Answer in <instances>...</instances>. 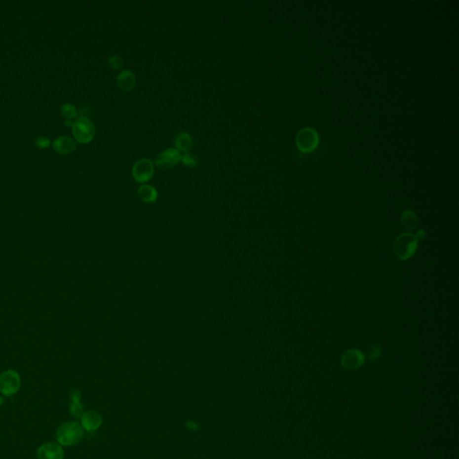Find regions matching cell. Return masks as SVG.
<instances>
[{
  "mask_svg": "<svg viewBox=\"0 0 459 459\" xmlns=\"http://www.w3.org/2000/svg\"><path fill=\"white\" fill-rule=\"evenodd\" d=\"M83 438V428L77 421H67L60 425L56 432L59 444L66 447L77 444Z\"/></svg>",
  "mask_w": 459,
  "mask_h": 459,
  "instance_id": "obj_1",
  "label": "cell"
},
{
  "mask_svg": "<svg viewBox=\"0 0 459 459\" xmlns=\"http://www.w3.org/2000/svg\"><path fill=\"white\" fill-rule=\"evenodd\" d=\"M418 239L412 233H403L399 235L394 243V252L397 259L407 260L412 258L417 249Z\"/></svg>",
  "mask_w": 459,
  "mask_h": 459,
  "instance_id": "obj_2",
  "label": "cell"
},
{
  "mask_svg": "<svg viewBox=\"0 0 459 459\" xmlns=\"http://www.w3.org/2000/svg\"><path fill=\"white\" fill-rule=\"evenodd\" d=\"M72 133L76 141L81 144H88L95 136L96 127L89 117H79L73 122Z\"/></svg>",
  "mask_w": 459,
  "mask_h": 459,
  "instance_id": "obj_3",
  "label": "cell"
},
{
  "mask_svg": "<svg viewBox=\"0 0 459 459\" xmlns=\"http://www.w3.org/2000/svg\"><path fill=\"white\" fill-rule=\"evenodd\" d=\"M22 381L19 373L15 370H7L0 374V393L11 396L19 391Z\"/></svg>",
  "mask_w": 459,
  "mask_h": 459,
  "instance_id": "obj_4",
  "label": "cell"
},
{
  "mask_svg": "<svg viewBox=\"0 0 459 459\" xmlns=\"http://www.w3.org/2000/svg\"><path fill=\"white\" fill-rule=\"evenodd\" d=\"M319 143L318 134L311 127H305L299 131L296 137V145L303 153L314 151Z\"/></svg>",
  "mask_w": 459,
  "mask_h": 459,
  "instance_id": "obj_5",
  "label": "cell"
},
{
  "mask_svg": "<svg viewBox=\"0 0 459 459\" xmlns=\"http://www.w3.org/2000/svg\"><path fill=\"white\" fill-rule=\"evenodd\" d=\"M153 174L154 166L153 161L148 158H141L133 165V178L138 183H146L150 181Z\"/></svg>",
  "mask_w": 459,
  "mask_h": 459,
  "instance_id": "obj_6",
  "label": "cell"
},
{
  "mask_svg": "<svg viewBox=\"0 0 459 459\" xmlns=\"http://www.w3.org/2000/svg\"><path fill=\"white\" fill-rule=\"evenodd\" d=\"M181 153L176 148H168L161 152L155 158V164L159 168L168 170L176 166L181 161Z\"/></svg>",
  "mask_w": 459,
  "mask_h": 459,
  "instance_id": "obj_7",
  "label": "cell"
},
{
  "mask_svg": "<svg viewBox=\"0 0 459 459\" xmlns=\"http://www.w3.org/2000/svg\"><path fill=\"white\" fill-rule=\"evenodd\" d=\"M62 447L56 442H47L41 445L37 450L38 459H63Z\"/></svg>",
  "mask_w": 459,
  "mask_h": 459,
  "instance_id": "obj_8",
  "label": "cell"
},
{
  "mask_svg": "<svg viewBox=\"0 0 459 459\" xmlns=\"http://www.w3.org/2000/svg\"><path fill=\"white\" fill-rule=\"evenodd\" d=\"M343 366L349 370H354L362 366L364 362V355L360 350L350 349L342 355Z\"/></svg>",
  "mask_w": 459,
  "mask_h": 459,
  "instance_id": "obj_9",
  "label": "cell"
},
{
  "mask_svg": "<svg viewBox=\"0 0 459 459\" xmlns=\"http://www.w3.org/2000/svg\"><path fill=\"white\" fill-rule=\"evenodd\" d=\"M82 427L87 431H93L103 423L102 415L96 410H89L83 413L81 417Z\"/></svg>",
  "mask_w": 459,
  "mask_h": 459,
  "instance_id": "obj_10",
  "label": "cell"
},
{
  "mask_svg": "<svg viewBox=\"0 0 459 459\" xmlns=\"http://www.w3.org/2000/svg\"><path fill=\"white\" fill-rule=\"evenodd\" d=\"M76 148V144L71 137L61 136L53 142V149L60 154H69Z\"/></svg>",
  "mask_w": 459,
  "mask_h": 459,
  "instance_id": "obj_11",
  "label": "cell"
},
{
  "mask_svg": "<svg viewBox=\"0 0 459 459\" xmlns=\"http://www.w3.org/2000/svg\"><path fill=\"white\" fill-rule=\"evenodd\" d=\"M116 81L119 88L122 89L124 91H130L135 87L137 79H136L135 74L133 73L132 71L125 69L118 73Z\"/></svg>",
  "mask_w": 459,
  "mask_h": 459,
  "instance_id": "obj_12",
  "label": "cell"
},
{
  "mask_svg": "<svg viewBox=\"0 0 459 459\" xmlns=\"http://www.w3.org/2000/svg\"><path fill=\"white\" fill-rule=\"evenodd\" d=\"M71 405L69 406V412L76 418L82 417L83 414V406L81 400V392L78 388H72L70 391Z\"/></svg>",
  "mask_w": 459,
  "mask_h": 459,
  "instance_id": "obj_13",
  "label": "cell"
},
{
  "mask_svg": "<svg viewBox=\"0 0 459 459\" xmlns=\"http://www.w3.org/2000/svg\"><path fill=\"white\" fill-rule=\"evenodd\" d=\"M137 194H138L139 198L144 203H147V204L154 203L158 198V192H157L156 189L148 184L140 186L137 190Z\"/></svg>",
  "mask_w": 459,
  "mask_h": 459,
  "instance_id": "obj_14",
  "label": "cell"
},
{
  "mask_svg": "<svg viewBox=\"0 0 459 459\" xmlns=\"http://www.w3.org/2000/svg\"><path fill=\"white\" fill-rule=\"evenodd\" d=\"M174 144L179 151L187 152L191 149L193 145V139L191 135L187 132L179 133L175 137Z\"/></svg>",
  "mask_w": 459,
  "mask_h": 459,
  "instance_id": "obj_15",
  "label": "cell"
},
{
  "mask_svg": "<svg viewBox=\"0 0 459 459\" xmlns=\"http://www.w3.org/2000/svg\"><path fill=\"white\" fill-rule=\"evenodd\" d=\"M401 224L407 230H413L417 227L418 218L413 211L406 210L401 215Z\"/></svg>",
  "mask_w": 459,
  "mask_h": 459,
  "instance_id": "obj_16",
  "label": "cell"
},
{
  "mask_svg": "<svg viewBox=\"0 0 459 459\" xmlns=\"http://www.w3.org/2000/svg\"><path fill=\"white\" fill-rule=\"evenodd\" d=\"M61 114L67 119H72L77 116V110L71 103H66L61 107Z\"/></svg>",
  "mask_w": 459,
  "mask_h": 459,
  "instance_id": "obj_17",
  "label": "cell"
},
{
  "mask_svg": "<svg viewBox=\"0 0 459 459\" xmlns=\"http://www.w3.org/2000/svg\"><path fill=\"white\" fill-rule=\"evenodd\" d=\"M181 161L185 166L191 167V168L197 166L198 164V161L196 160V158L192 153H189L181 155Z\"/></svg>",
  "mask_w": 459,
  "mask_h": 459,
  "instance_id": "obj_18",
  "label": "cell"
},
{
  "mask_svg": "<svg viewBox=\"0 0 459 459\" xmlns=\"http://www.w3.org/2000/svg\"><path fill=\"white\" fill-rule=\"evenodd\" d=\"M108 64H109L110 68H112L114 70H118V69L122 68V58L120 56H118V55H113L108 59Z\"/></svg>",
  "mask_w": 459,
  "mask_h": 459,
  "instance_id": "obj_19",
  "label": "cell"
},
{
  "mask_svg": "<svg viewBox=\"0 0 459 459\" xmlns=\"http://www.w3.org/2000/svg\"><path fill=\"white\" fill-rule=\"evenodd\" d=\"M381 345H379V344H375V345H373V346L371 347L370 352H369L370 358H371V360H372V361L377 360L379 357L381 356Z\"/></svg>",
  "mask_w": 459,
  "mask_h": 459,
  "instance_id": "obj_20",
  "label": "cell"
},
{
  "mask_svg": "<svg viewBox=\"0 0 459 459\" xmlns=\"http://www.w3.org/2000/svg\"><path fill=\"white\" fill-rule=\"evenodd\" d=\"M36 146L39 147V149H45L48 148L50 146V140L49 138L46 137H39L36 141Z\"/></svg>",
  "mask_w": 459,
  "mask_h": 459,
  "instance_id": "obj_21",
  "label": "cell"
},
{
  "mask_svg": "<svg viewBox=\"0 0 459 459\" xmlns=\"http://www.w3.org/2000/svg\"><path fill=\"white\" fill-rule=\"evenodd\" d=\"M415 236H416V238H417V239H422V238H423V237L425 236V230H419V231L416 233Z\"/></svg>",
  "mask_w": 459,
  "mask_h": 459,
  "instance_id": "obj_22",
  "label": "cell"
},
{
  "mask_svg": "<svg viewBox=\"0 0 459 459\" xmlns=\"http://www.w3.org/2000/svg\"><path fill=\"white\" fill-rule=\"evenodd\" d=\"M4 404V399L2 396H0V406H2Z\"/></svg>",
  "mask_w": 459,
  "mask_h": 459,
  "instance_id": "obj_23",
  "label": "cell"
}]
</instances>
